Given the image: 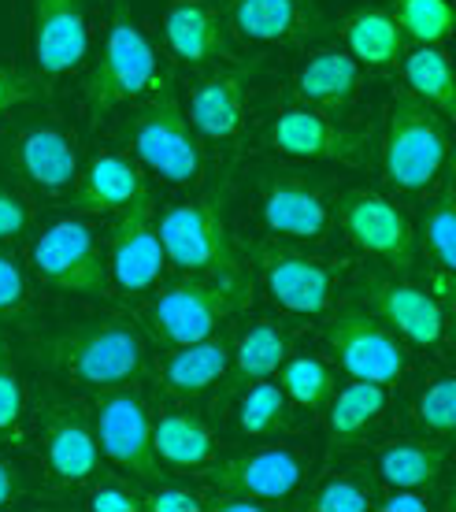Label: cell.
Listing matches in <instances>:
<instances>
[{
  "mask_svg": "<svg viewBox=\"0 0 456 512\" xmlns=\"http://www.w3.org/2000/svg\"><path fill=\"white\" fill-rule=\"evenodd\" d=\"M416 423L427 435H453L456 427V379L453 375H438L416 401Z\"/></svg>",
  "mask_w": 456,
  "mask_h": 512,
  "instance_id": "cell-36",
  "label": "cell"
},
{
  "mask_svg": "<svg viewBox=\"0 0 456 512\" xmlns=\"http://www.w3.org/2000/svg\"><path fill=\"white\" fill-rule=\"evenodd\" d=\"M401 26L393 23L390 12L379 8H364V12L349 15L345 23V41H349V56L356 64L386 67L401 56Z\"/></svg>",
  "mask_w": 456,
  "mask_h": 512,
  "instance_id": "cell-29",
  "label": "cell"
},
{
  "mask_svg": "<svg viewBox=\"0 0 456 512\" xmlns=\"http://www.w3.org/2000/svg\"><path fill=\"white\" fill-rule=\"evenodd\" d=\"M38 97V75H19L12 67L0 64V116H8L12 108Z\"/></svg>",
  "mask_w": 456,
  "mask_h": 512,
  "instance_id": "cell-41",
  "label": "cell"
},
{
  "mask_svg": "<svg viewBox=\"0 0 456 512\" xmlns=\"http://www.w3.org/2000/svg\"><path fill=\"white\" fill-rule=\"evenodd\" d=\"M334 216H338V227L356 249H364L368 256H379L397 271L412 268L416 231L405 219V212H397V205H390L386 197L371 190H345L334 201Z\"/></svg>",
  "mask_w": 456,
  "mask_h": 512,
  "instance_id": "cell-11",
  "label": "cell"
},
{
  "mask_svg": "<svg viewBox=\"0 0 456 512\" xmlns=\"http://www.w3.org/2000/svg\"><path fill=\"white\" fill-rule=\"evenodd\" d=\"M152 449L156 461H164L167 468H201L204 461H212L216 438L201 416L171 412L160 416V423H152Z\"/></svg>",
  "mask_w": 456,
  "mask_h": 512,
  "instance_id": "cell-27",
  "label": "cell"
},
{
  "mask_svg": "<svg viewBox=\"0 0 456 512\" xmlns=\"http://www.w3.org/2000/svg\"><path fill=\"white\" fill-rule=\"evenodd\" d=\"M323 338L353 379L390 386L405 372V346L382 320L364 308H342L323 323Z\"/></svg>",
  "mask_w": 456,
  "mask_h": 512,
  "instance_id": "cell-10",
  "label": "cell"
},
{
  "mask_svg": "<svg viewBox=\"0 0 456 512\" xmlns=\"http://www.w3.org/2000/svg\"><path fill=\"white\" fill-rule=\"evenodd\" d=\"M260 71V60L249 67H234V71H219V75L204 78L190 97V123L197 134L212 141L234 138L245 123V93L249 82Z\"/></svg>",
  "mask_w": 456,
  "mask_h": 512,
  "instance_id": "cell-20",
  "label": "cell"
},
{
  "mask_svg": "<svg viewBox=\"0 0 456 512\" xmlns=\"http://www.w3.org/2000/svg\"><path fill=\"white\" fill-rule=\"evenodd\" d=\"M30 357L45 372H56L89 390L127 386L145 372V338L123 316L82 320L30 346Z\"/></svg>",
  "mask_w": 456,
  "mask_h": 512,
  "instance_id": "cell-1",
  "label": "cell"
},
{
  "mask_svg": "<svg viewBox=\"0 0 456 512\" xmlns=\"http://www.w3.org/2000/svg\"><path fill=\"white\" fill-rule=\"evenodd\" d=\"M145 186L141 171L130 164L127 156H93L89 167L82 171L75 193H71V208L78 212H101V216H115L119 208H127L134 201V193Z\"/></svg>",
  "mask_w": 456,
  "mask_h": 512,
  "instance_id": "cell-23",
  "label": "cell"
},
{
  "mask_svg": "<svg viewBox=\"0 0 456 512\" xmlns=\"http://www.w3.org/2000/svg\"><path fill=\"white\" fill-rule=\"evenodd\" d=\"M164 41L182 64L204 67L227 56V34L204 0H178L164 15Z\"/></svg>",
  "mask_w": 456,
  "mask_h": 512,
  "instance_id": "cell-22",
  "label": "cell"
},
{
  "mask_svg": "<svg viewBox=\"0 0 456 512\" xmlns=\"http://www.w3.org/2000/svg\"><path fill=\"white\" fill-rule=\"evenodd\" d=\"M360 93V64L342 49L316 52L297 75V97L312 104H330L342 108Z\"/></svg>",
  "mask_w": 456,
  "mask_h": 512,
  "instance_id": "cell-26",
  "label": "cell"
},
{
  "mask_svg": "<svg viewBox=\"0 0 456 512\" xmlns=\"http://www.w3.org/2000/svg\"><path fill=\"white\" fill-rule=\"evenodd\" d=\"M86 509L93 512H141V498L123 487H97L89 494Z\"/></svg>",
  "mask_w": 456,
  "mask_h": 512,
  "instance_id": "cell-43",
  "label": "cell"
},
{
  "mask_svg": "<svg viewBox=\"0 0 456 512\" xmlns=\"http://www.w3.org/2000/svg\"><path fill=\"white\" fill-rule=\"evenodd\" d=\"M445 468V446H423V442H401L379 453V475L390 487L419 490L434 483Z\"/></svg>",
  "mask_w": 456,
  "mask_h": 512,
  "instance_id": "cell-32",
  "label": "cell"
},
{
  "mask_svg": "<svg viewBox=\"0 0 456 512\" xmlns=\"http://www.w3.org/2000/svg\"><path fill=\"white\" fill-rule=\"evenodd\" d=\"M267 141L286 156H301V160H338V164H364L368 156V130L338 127L334 119L319 116L312 108H290L282 112Z\"/></svg>",
  "mask_w": 456,
  "mask_h": 512,
  "instance_id": "cell-15",
  "label": "cell"
},
{
  "mask_svg": "<svg viewBox=\"0 0 456 512\" xmlns=\"http://www.w3.org/2000/svg\"><path fill=\"white\" fill-rule=\"evenodd\" d=\"M382 412H386V386L356 379L345 390H338V397L330 401V416H327L330 446L334 449L356 446L382 420Z\"/></svg>",
  "mask_w": 456,
  "mask_h": 512,
  "instance_id": "cell-25",
  "label": "cell"
},
{
  "mask_svg": "<svg viewBox=\"0 0 456 512\" xmlns=\"http://www.w3.org/2000/svg\"><path fill=\"white\" fill-rule=\"evenodd\" d=\"M123 138H127V145L134 149L141 164L149 167L152 175H160V179L193 182L201 175L197 130L182 112L175 82H171L167 71H160L149 101L123 123Z\"/></svg>",
  "mask_w": 456,
  "mask_h": 512,
  "instance_id": "cell-3",
  "label": "cell"
},
{
  "mask_svg": "<svg viewBox=\"0 0 456 512\" xmlns=\"http://www.w3.org/2000/svg\"><path fill=\"white\" fill-rule=\"evenodd\" d=\"M238 431L249 438H267L279 435L290 427V397L282 394L279 383L256 379L245 390H238Z\"/></svg>",
  "mask_w": 456,
  "mask_h": 512,
  "instance_id": "cell-31",
  "label": "cell"
},
{
  "mask_svg": "<svg viewBox=\"0 0 456 512\" xmlns=\"http://www.w3.org/2000/svg\"><path fill=\"white\" fill-rule=\"evenodd\" d=\"M405 82L408 90L416 93L419 101H427L438 108L442 116L456 112V82H453V64L442 49L434 45H419L405 56Z\"/></svg>",
  "mask_w": 456,
  "mask_h": 512,
  "instance_id": "cell-30",
  "label": "cell"
},
{
  "mask_svg": "<svg viewBox=\"0 0 456 512\" xmlns=\"http://www.w3.org/2000/svg\"><path fill=\"white\" fill-rule=\"evenodd\" d=\"M212 509H219V512H264L267 501L245 498V494H216Z\"/></svg>",
  "mask_w": 456,
  "mask_h": 512,
  "instance_id": "cell-45",
  "label": "cell"
},
{
  "mask_svg": "<svg viewBox=\"0 0 456 512\" xmlns=\"http://www.w3.org/2000/svg\"><path fill=\"white\" fill-rule=\"evenodd\" d=\"M301 479V453L290 446H271L223 461L212 472V487H216V494H245V498L256 501H282L297 494Z\"/></svg>",
  "mask_w": 456,
  "mask_h": 512,
  "instance_id": "cell-17",
  "label": "cell"
},
{
  "mask_svg": "<svg viewBox=\"0 0 456 512\" xmlns=\"http://www.w3.org/2000/svg\"><path fill=\"white\" fill-rule=\"evenodd\" d=\"M230 346L227 334H208V338H197V342H186V346H175L160 364V383L171 397H201L204 390L227 375L230 368Z\"/></svg>",
  "mask_w": 456,
  "mask_h": 512,
  "instance_id": "cell-21",
  "label": "cell"
},
{
  "mask_svg": "<svg viewBox=\"0 0 456 512\" xmlns=\"http://www.w3.org/2000/svg\"><path fill=\"white\" fill-rule=\"evenodd\" d=\"M449 153V134L442 116L416 93L393 97L386 116V138H382V175L393 190H427Z\"/></svg>",
  "mask_w": 456,
  "mask_h": 512,
  "instance_id": "cell-5",
  "label": "cell"
},
{
  "mask_svg": "<svg viewBox=\"0 0 456 512\" xmlns=\"http://www.w3.org/2000/svg\"><path fill=\"white\" fill-rule=\"evenodd\" d=\"M256 268L264 275L267 294L275 297L282 308L301 312V316H316L330 305L334 294V268L319 256H304L297 249H282V245H256Z\"/></svg>",
  "mask_w": 456,
  "mask_h": 512,
  "instance_id": "cell-14",
  "label": "cell"
},
{
  "mask_svg": "<svg viewBox=\"0 0 456 512\" xmlns=\"http://www.w3.org/2000/svg\"><path fill=\"white\" fill-rule=\"evenodd\" d=\"M19 416H23V383H19V368L8 353V342L0 334V435L15 431Z\"/></svg>",
  "mask_w": 456,
  "mask_h": 512,
  "instance_id": "cell-38",
  "label": "cell"
},
{
  "mask_svg": "<svg viewBox=\"0 0 456 512\" xmlns=\"http://www.w3.org/2000/svg\"><path fill=\"white\" fill-rule=\"evenodd\" d=\"M419 242L431 253V260L438 264V271L456 268V216H453V186H445L434 197L423 219H419Z\"/></svg>",
  "mask_w": 456,
  "mask_h": 512,
  "instance_id": "cell-34",
  "label": "cell"
},
{
  "mask_svg": "<svg viewBox=\"0 0 456 512\" xmlns=\"http://www.w3.org/2000/svg\"><path fill=\"white\" fill-rule=\"evenodd\" d=\"M12 164L34 190L64 193L78 179V149L71 134L56 123H30L15 134Z\"/></svg>",
  "mask_w": 456,
  "mask_h": 512,
  "instance_id": "cell-18",
  "label": "cell"
},
{
  "mask_svg": "<svg viewBox=\"0 0 456 512\" xmlns=\"http://www.w3.org/2000/svg\"><path fill=\"white\" fill-rule=\"evenodd\" d=\"M427 505H431V501L408 487H393V494H386V498L379 501L382 512H427Z\"/></svg>",
  "mask_w": 456,
  "mask_h": 512,
  "instance_id": "cell-44",
  "label": "cell"
},
{
  "mask_svg": "<svg viewBox=\"0 0 456 512\" xmlns=\"http://www.w3.org/2000/svg\"><path fill=\"white\" fill-rule=\"evenodd\" d=\"M93 435L115 468H123L141 483H152L160 475V461L152 449V416L134 390L127 386L101 390V397L93 401Z\"/></svg>",
  "mask_w": 456,
  "mask_h": 512,
  "instance_id": "cell-8",
  "label": "cell"
},
{
  "mask_svg": "<svg viewBox=\"0 0 456 512\" xmlns=\"http://www.w3.org/2000/svg\"><path fill=\"white\" fill-rule=\"evenodd\" d=\"M286 360V331L275 320H256L230 353V383L227 394H238L256 379H271Z\"/></svg>",
  "mask_w": 456,
  "mask_h": 512,
  "instance_id": "cell-24",
  "label": "cell"
},
{
  "mask_svg": "<svg viewBox=\"0 0 456 512\" xmlns=\"http://www.w3.org/2000/svg\"><path fill=\"white\" fill-rule=\"evenodd\" d=\"M164 260L182 275H223L241 268L223 219V190H208L193 201L167 208L156 219Z\"/></svg>",
  "mask_w": 456,
  "mask_h": 512,
  "instance_id": "cell-6",
  "label": "cell"
},
{
  "mask_svg": "<svg viewBox=\"0 0 456 512\" xmlns=\"http://www.w3.org/2000/svg\"><path fill=\"white\" fill-rule=\"evenodd\" d=\"M253 301V279L241 268L223 275H186L164 286L141 308V323L152 342L175 349L219 331V323L234 320Z\"/></svg>",
  "mask_w": 456,
  "mask_h": 512,
  "instance_id": "cell-2",
  "label": "cell"
},
{
  "mask_svg": "<svg viewBox=\"0 0 456 512\" xmlns=\"http://www.w3.org/2000/svg\"><path fill=\"white\" fill-rule=\"evenodd\" d=\"M41 442H45L49 479L60 483V487L86 483L89 475L97 472V464H101V446H97V435H93V423L75 405H49Z\"/></svg>",
  "mask_w": 456,
  "mask_h": 512,
  "instance_id": "cell-19",
  "label": "cell"
},
{
  "mask_svg": "<svg viewBox=\"0 0 456 512\" xmlns=\"http://www.w3.org/2000/svg\"><path fill=\"white\" fill-rule=\"evenodd\" d=\"M19 498V468L0 457V509H8Z\"/></svg>",
  "mask_w": 456,
  "mask_h": 512,
  "instance_id": "cell-46",
  "label": "cell"
},
{
  "mask_svg": "<svg viewBox=\"0 0 456 512\" xmlns=\"http://www.w3.org/2000/svg\"><path fill=\"white\" fill-rule=\"evenodd\" d=\"M301 23V0H230V26L245 41H286Z\"/></svg>",
  "mask_w": 456,
  "mask_h": 512,
  "instance_id": "cell-28",
  "label": "cell"
},
{
  "mask_svg": "<svg viewBox=\"0 0 456 512\" xmlns=\"http://www.w3.org/2000/svg\"><path fill=\"white\" fill-rule=\"evenodd\" d=\"M353 301L375 320H382L393 334L408 338L412 346H434L445 331L442 301L431 290L412 282H393L382 275H364L353 286Z\"/></svg>",
  "mask_w": 456,
  "mask_h": 512,
  "instance_id": "cell-12",
  "label": "cell"
},
{
  "mask_svg": "<svg viewBox=\"0 0 456 512\" xmlns=\"http://www.w3.org/2000/svg\"><path fill=\"white\" fill-rule=\"evenodd\" d=\"M89 52L82 0H30V56L34 75L60 78L75 71Z\"/></svg>",
  "mask_w": 456,
  "mask_h": 512,
  "instance_id": "cell-13",
  "label": "cell"
},
{
  "mask_svg": "<svg viewBox=\"0 0 456 512\" xmlns=\"http://www.w3.org/2000/svg\"><path fill=\"white\" fill-rule=\"evenodd\" d=\"M30 301V282H26V271L19 268V260L12 253L0 249V320H12L19 316Z\"/></svg>",
  "mask_w": 456,
  "mask_h": 512,
  "instance_id": "cell-39",
  "label": "cell"
},
{
  "mask_svg": "<svg viewBox=\"0 0 456 512\" xmlns=\"http://www.w3.org/2000/svg\"><path fill=\"white\" fill-rule=\"evenodd\" d=\"M393 23L419 45H438L453 30L449 0H393Z\"/></svg>",
  "mask_w": 456,
  "mask_h": 512,
  "instance_id": "cell-35",
  "label": "cell"
},
{
  "mask_svg": "<svg viewBox=\"0 0 456 512\" xmlns=\"http://www.w3.org/2000/svg\"><path fill=\"white\" fill-rule=\"evenodd\" d=\"M30 264L45 286L78 297H101L112 290L108 253L97 234L82 219H56L38 234L30 249Z\"/></svg>",
  "mask_w": 456,
  "mask_h": 512,
  "instance_id": "cell-7",
  "label": "cell"
},
{
  "mask_svg": "<svg viewBox=\"0 0 456 512\" xmlns=\"http://www.w3.org/2000/svg\"><path fill=\"white\" fill-rule=\"evenodd\" d=\"M279 386L282 394L304 405V409H323L334 394V372L316 357H297L279 364Z\"/></svg>",
  "mask_w": 456,
  "mask_h": 512,
  "instance_id": "cell-33",
  "label": "cell"
},
{
  "mask_svg": "<svg viewBox=\"0 0 456 512\" xmlns=\"http://www.w3.org/2000/svg\"><path fill=\"white\" fill-rule=\"evenodd\" d=\"M264 223L279 238L316 242L330 227V208L323 186L297 171H271L264 179Z\"/></svg>",
  "mask_w": 456,
  "mask_h": 512,
  "instance_id": "cell-16",
  "label": "cell"
},
{
  "mask_svg": "<svg viewBox=\"0 0 456 512\" xmlns=\"http://www.w3.org/2000/svg\"><path fill=\"white\" fill-rule=\"evenodd\" d=\"M164 264V245L156 231V197L149 186H141L134 201L115 212L112 238H108L112 286L123 294H145L160 282Z\"/></svg>",
  "mask_w": 456,
  "mask_h": 512,
  "instance_id": "cell-9",
  "label": "cell"
},
{
  "mask_svg": "<svg viewBox=\"0 0 456 512\" xmlns=\"http://www.w3.org/2000/svg\"><path fill=\"white\" fill-rule=\"evenodd\" d=\"M368 505H371V490L360 479H349V475L327 479L312 494V501H308V509L316 512H368Z\"/></svg>",
  "mask_w": 456,
  "mask_h": 512,
  "instance_id": "cell-37",
  "label": "cell"
},
{
  "mask_svg": "<svg viewBox=\"0 0 456 512\" xmlns=\"http://www.w3.org/2000/svg\"><path fill=\"white\" fill-rule=\"evenodd\" d=\"M141 509H152V512H201L204 498H201V494H193V490H182V487H156V490H149V494L141 498Z\"/></svg>",
  "mask_w": 456,
  "mask_h": 512,
  "instance_id": "cell-42",
  "label": "cell"
},
{
  "mask_svg": "<svg viewBox=\"0 0 456 512\" xmlns=\"http://www.w3.org/2000/svg\"><path fill=\"white\" fill-rule=\"evenodd\" d=\"M26 227H30V208L12 186L0 182V242H15L23 238Z\"/></svg>",
  "mask_w": 456,
  "mask_h": 512,
  "instance_id": "cell-40",
  "label": "cell"
},
{
  "mask_svg": "<svg viewBox=\"0 0 456 512\" xmlns=\"http://www.w3.org/2000/svg\"><path fill=\"white\" fill-rule=\"evenodd\" d=\"M156 78H160V64H156L149 38L138 30L127 8H119L108 23L97 60L89 67L86 86H82L89 119L97 123L119 104L141 101L145 93H152Z\"/></svg>",
  "mask_w": 456,
  "mask_h": 512,
  "instance_id": "cell-4",
  "label": "cell"
}]
</instances>
